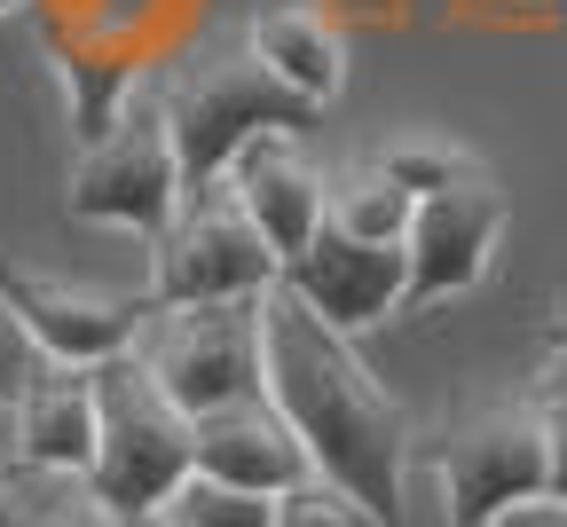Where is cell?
<instances>
[{
	"instance_id": "19",
	"label": "cell",
	"mask_w": 567,
	"mask_h": 527,
	"mask_svg": "<svg viewBox=\"0 0 567 527\" xmlns=\"http://www.w3.org/2000/svg\"><path fill=\"white\" fill-rule=\"evenodd\" d=\"M166 519L174 527H276V496H252V488H229V480H182L166 496Z\"/></svg>"
},
{
	"instance_id": "1",
	"label": "cell",
	"mask_w": 567,
	"mask_h": 527,
	"mask_svg": "<svg viewBox=\"0 0 567 527\" xmlns=\"http://www.w3.org/2000/svg\"><path fill=\"white\" fill-rule=\"evenodd\" d=\"M252 331H260V402L308 448V465L354 504H371L386 527H402V480L417 448L410 410L363 370L354 339L316 323L276 283L252 299Z\"/></svg>"
},
{
	"instance_id": "3",
	"label": "cell",
	"mask_w": 567,
	"mask_h": 527,
	"mask_svg": "<svg viewBox=\"0 0 567 527\" xmlns=\"http://www.w3.org/2000/svg\"><path fill=\"white\" fill-rule=\"evenodd\" d=\"M103 512H166L189 480V417L118 354L95 370V457L80 473Z\"/></svg>"
},
{
	"instance_id": "4",
	"label": "cell",
	"mask_w": 567,
	"mask_h": 527,
	"mask_svg": "<svg viewBox=\"0 0 567 527\" xmlns=\"http://www.w3.org/2000/svg\"><path fill=\"white\" fill-rule=\"evenodd\" d=\"M182 205V174H174V142H166V111L158 95L142 103L126 95L118 118L80 142V158L63 174V213L71 220H95V229H126L151 245Z\"/></svg>"
},
{
	"instance_id": "14",
	"label": "cell",
	"mask_w": 567,
	"mask_h": 527,
	"mask_svg": "<svg viewBox=\"0 0 567 527\" xmlns=\"http://www.w3.org/2000/svg\"><path fill=\"white\" fill-rule=\"evenodd\" d=\"M245 55L300 111H323L347 87V40H339V24H323V9H268V17H252Z\"/></svg>"
},
{
	"instance_id": "6",
	"label": "cell",
	"mask_w": 567,
	"mask_h": 527,
	"mask_svg": "<svg viewBox=\"0 0 567 527\" xmlns=\"http://www.w3.org/2000/svg\"><path fill=\"white\" fill-rule=\"evenodd\" d=\"M434 480H442V519L450 527H496V519L520 512V504H544V425H536V394L465 410L442 433V448H434Z\"/></svg>"
},
{
	"instance_id": "25",
	"label": "cell",
	"mask_w": 567,
	"mask_h": 527,
	"mask_svg": "<svg viewBox=\"0 0 567 527\" xmlns=\"http://www.w3.org/2000/svg\"><path fill=\"white\" fill-rule=\"evenodd\" d=\"M103 527H174V519H166V512H111Z\"/></svg>"
},
{
	"instance_id": "26",
	"label": "cell",
	"mask_w": 567,
	"mask_h": 527,
	"mask_svg": "<svg viewBox=\"0 0 567 527\" xmlns=\"http://www.w3.org/2000/svg\"><path fill=\"white\" fill-rule=\"evenodd\" d=\"M9 9H24V0H0V17H9Z\"/></svg>"
},
{
	"instance_id": "23",
	"label": "cell",
	"mask_w": 567,
	"mask_h": 527,
	"mask_svg": "<svg viewBox=\"0 0 567 527\" xmlns=\"http://www.w3.org/2000/svg\"><path fill=\"white\" fill-rule=\"evenodd\" d=\"M24 370H32V347H24V331L9 323V308H0V410L17 402V386H24Z\"/></svg>"
},
{
	"instance_id": "13",
	"label": "cell",
	"mask_w": 567,
	"mask_h": 527,
	"mask_svg": "<svg viewBox=\"0 0 567 527\" xmlns=\"http://www.w3.org/2000/svg\"><path fill=\"white\" fill-rule=\"evenodd\" d=\"M9 425H17V465L87 473V457H95V370L32 354L24 386L9 402Z\"/></svg>"
},
{
	"instance_id": "18",
	"label": "cell",
	"mask_w": 567,
	"mask_h": 527,
	"mask_svg": "<svg viewBox=\"0 0 567 527\" xmlns=\"http://www.w3.org/2000/svg\"><path fill=\"white\" fill-rule=\"evenodd\" d=\"M386 182H402L410 197H425V189H450V182H473V174H488L481 158H473V149L465 142H450V134H394L386 149H379V158H371Z\"/></svg>"
},
{
	"instance_id": "5",
	"label": "cell",
	"mask_w": 567,
	"mask_h": 527,
	"mask_svg": "<svg viewBox=\"0 0 567 527\" xmlns=\"http://www.w3.org/2000/svg\"><path fill=\"white\" fill-rule=\"evenodd\" d=\"M158 111H166V142H174L182 197L221 182L229 158H237L252 134H268V126H308V111L284 95L252 55H205V63H189L182 80L158 95Z\"/></svg>"
},
{
	"instance_id": "2",
	"label": "cell",
	"mask_w": 567,
	"mask_h": 527,
	"mask_svg": "<svg viewBox=\"0 0 567 527\" xmlns=\"http://www.w3.org/2000/svg\"><path fill=\"white\" fill-rule=\"evenodd\" d=\"M126 362L151 379L189 425L260 394V331L252 299H197V308H151L126 347Z\"/></svg>"
},
{
	"instance_id": "17",
	"label": "cell",
	"mask_w": 567,
	"mask_h": 527,
	"mask_svg": "<svg viewBox=\"0 0 567 527\" xmlns=\"http://www.w3.org/2000/svg\"><path fill=\"white\" fill-rule=\"evenodd\" d=\"M55 80H63V111H71V142H95L118 103L134 95V63H111V55H63L55 48Z\"/></svg>"
},
{
	"instance_id": "10",
	"label": "cell",
	"mask_w": 567,
	"mask_h": 527,
	"mask_svg": "<svg viewBox=\"0 0 567 527\" xmlns=\"http://www.w3.org/2000/svg\"><path fill=\"white\" fill-rule=\"evenodd\" d=\"M276 291L300 299V308L316 323H331L339 339H363V331L394 323V308H402V245H363V237L316 229L276 268Z\"/></svg>"
},
{
	"instance_id": "16",
	"label": "cell",
	"mask_w": 567,
	"mask_h": 527,
	"mask_svg": "<svg viewBox=\"0 0 567 527\" xmlns=\"http://www.w3.org/2000/svg\"><path fill=\"white\" fill-rule=\"evenodd\" d=\"M111 512L80 473H48V465H0V527H103Z\"/></svg>"
},
{
	"instance_id": "20",
	"label": "cell",
	"mask_w": 567,
	"mask_h": 527,
	"mask_svg": "<svg viewBox=\"0 0 567 527\" xmlns=\"http://www.w3.org/2000/svg\"><path fill=\"white\" fill-rule=\"evenodd\" d=\"M276 527H386L371 504H354L347 488H331L323 473H308L300 488L276 496Z\"/></svg>"
},
{
	"instance_id": "11",
	"label": "cell",
	"mask_w": 567,
	"mask_h": 527,
	"mask_svg": "<svg viewBox=\"0 0 567 527\" xmlns=\"http://www.w3.org/2000/svg\"><path fill=\"white\" fill-rule=\"evenodd\" d=\"M221 189L237 197V213L260 229V245L276 252V268L323 229V166L308 158L300 126H268V134H252L237 158H229Z\"/></svg>"
},
{
	"instance_id": "8",
	"label": "cell",
	"mask_w": 567,
	"mask_h": 527,
	"mask_svg": "<svg viewBox=\"0 0 567 527\" xmlns=\"http://www.w3.org/2000/svg\"><path fill=\"white\" fill-rule=\"evenodd\" d=\"M505 220H513V205L488 174L425 189L402 229V308L394 316H434L450 299L481 291L496 268V245H505Z\"/></svg>"
},
{
	"instance_id": "15",
	"label": "cell",
	"mask_w": 567,
	"mask_h": 527,
	"mask_svg": "<svg viewBox=\"0 0 567 527\" xmlns=\"http://www.w3.org/2000/svg\"><path fill=\"white\" fill-rule=\"evenodd\" d=\"M410 205H417V197H410L402 182H386V174L363 158V166H347V174L323 182V229L363 237V245H402Z\"/></svg>"
},
{
	"instance_id": "22",
	"label": "cell",
	"mask_w": 567,
	"mask_h": 527,
	"mask_svg": "<svg viewBox=\"0 0 567 527\" xmlns=\"http://www.w3.org/2000/svg\"><path fill=\"white\" fill-rule=\"evenodd\" d=\"M536 394H567V283L551 291V316H544V370H536Z\"/></svg>"
},
{
	"instance_id": "21",
	"label": "cell",
	"mask_w": 567,
	"mask_h": 527,
	"mask_svg": "<svg viewBox=\"0 0 567 527\" xmlns=\"http://www.w3.org/2000/svg\"><path fill=\"white\" fill-rule=\"evenodd\" d=\"M544 425V504H567V394H536Z\"/></svg>"
},
{
	"instance_id": "9",
	"label": "cell",
	"mask_w": 567,
	"mask_h": 527,
	"mask_svg": "<svg viewBox=\"0 0 567 527\" xmlns=\"http://www.w3.org/2000/svg\"><path fill=\"white\" fill-rule=\"evenodd\" d=\"M0 308L24 331V347L40 362H71V370H103L134 347L151 299L142 291H95V283H63V276H32V268H0Z\"/></svg>"
},
{
	"instance_id": "24",
	"label": "cell",
	"mask_w": 567,
	"mask_h": 527,
	"mask_svg": "<svg viewBox=\"0 0 567 527\" xmlns=\"http://www.w3.org/2000/svg\"><path fill=\"white\" fill-rule=\"evenodd\" d=\"M496 527H567V504H520V512H505Z\"/></svg>"
},
{
	"instance_id": "7",
	"label": "cell",
	"mask_w": 567,
	"mask_h": 527,
	"mask_svg": "<svg viewBox=\"0 0 567 527\" xmlns=\"http://www.w3.org/2000/svg\"><path fill=\"white\" fill-rule=\"evenodd\" d=\"M276 283V252L237 213V197L213 182L174 205V220L151 237V308H197V299H260Z\"/></svg>"
},
{
	"instance_id": "12",
	"label": "cell",
	"mask_w": 567,
	"mask_h": 527,
	"mask_svg": "<svg viewBox=\"0 0 567 527\" xmlns=\"http://www.w3.org/2000/svg\"><path fill=\"white\" fill-rule=\"evenodd\" d=\"M189 473L252 488V496H284V488H300L316 465H308V448L284 433V417L252 394V402H229V410H213V417L189 425Z\"/></svg>"
}]
</instances>
